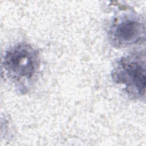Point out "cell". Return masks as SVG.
Segmentation results:
<instances>
[{
  "label": "cell",
  "mask_w": 146,
  "mask_h": 146,
  "mask_svg": "<svg viewBox=\"0 0 146 146\" xmlns=\"http://www.w3.org/2000/svg\"><path fill=\"white\" fill-rule=\"evenodd\" d=\"M2 68L17 91L25 94L29 91L39 71V53L28 43H17L6 51Z\"/></svg>",
  "instance_id": "cell-1"
},
{
  "label": "cell",
  "mask_w": 146,
  "mask_h": 146,
  "mask_svg": "<svg viewBox=\"0 0 146 146\" xmlns=\"http://www.w3.org/2000/svg\"><path fill=\"white\" fill-rule=\"evenodd\" d=\"M112 80L123 87V90L133 99L144 98L146 86L145 53L135 52L117 61L111 72Z\"/></svg>",
  "instance_id": "cell-2"
},
{
  "label": "cell",
  "mask_w": 146,
  "mask_h": 146,
  "mask_svg": "<svg viewBox=\"0 0 146 146\" xmlns=\"http://www.w3.org/2000/svg\"><path fill=\"white\" fill-rule=\"evenodd\" d=\"M145 25L141 19L131 11L115 17L110 27L108 37L111 44L117 47L134 44L145 36Z\"/></svg>",
  "instance_id": "cell-3"
}]
</instances>
